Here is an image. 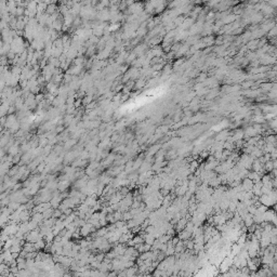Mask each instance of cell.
Returning a JSON list of instances; mask_svg holds the SVG:
<instances>
[{
	"label": "cell",
	"instance_id": "cell-4",
	"mask_svg": "<svg viewBox=\"0 0 277 277\" xmlns=\"http://www.w3.org/2000/svg\"><path fill=\"white\" fill-rule=\"evenodd\" d=\"M53 212H54V208H49V209H47L46 211H43L42 214H43V218H45V220H47V219H50L52 218V215H53Z\"/></svg>",
	"mask_w": 277,
	"mask_h": 277
},
{
	"label": "cell",
	"instance_id": "cell-1",
	"mask_svg": "<svg viewBox=\"0 0 277 277\" xmlns=\"http://www.w3.org/2000/svg\"><path fill=\"white\" fill-rule=\"evenodd\" d=\"M97 229H95V226L93 225V224H91L90 222H87L85 225H82L80 227V234L82 237H87L89 236L91 233H93V232H95Z\"/></svg>",
	"mask_w": 277,
	"mask_h": 277
},
{
	"label": "cell",
	"instance_id": "cell-5",
	"mask_svg": "<svg viewBox=\"0 0 277 277\" xmlns=\"http://www.w3.org/2000/svg\"><path fill=\"white\" fill-rule=\"evenodd\" d=\"M76 144V139H70V140H67L66 142L64 143V148L67 151L69 148H72L74 145Z\"/></svg>",
	"mask_w": 277,
	"mask_h": 277
},
{
	"label": "cell",
	"instance_id": "cell-2",
	"mask_svg": "<svg viewBox=\"0 0 277 277\" xmlns=\"http://www.w3.org/2000/svg\"><path fill=\"white\" fill-rule=\"evenodd\" d=\"M70 185V181L68 180H61L59 182V185H57V189L60 192H65L67 191V188Z\"/></svg>",
	"mask_w": 277,
	"mask_h": 277
},
{
	"label": "cell",
	"instance_id": "cell-3",
	"mask_svg": "<svg viewBox=\"0 0 277 277\" xmlns=\"http://www.w3.org/2000/svg\"><path fill=\"white\" fill-rule=\"evenodd\" d=\"M35 244V248L37 251H40V250H43L45 248H46V240L43 239V238H40V239H38L36 242H34Z\"/></svg>",
	"mask_w": 277,
	"mask_h": 277
},
{
	"label": "cell",
	"instance_id": "cell-6",
	"mask_svg": "<svg viewBox=\"0 0 277 277\" xmlns=\"http://www.w3.org/2000/svg\"><path fill=\"white\" fill-rule=\"evenodd\" d=\"M55 11H57V7H55V5H49L48 7H47L46 12L49 14V15H52V14H54Z\"/></svg>",
	"mask_w": 277,
	"mask_h": 277
}]
</instances>
